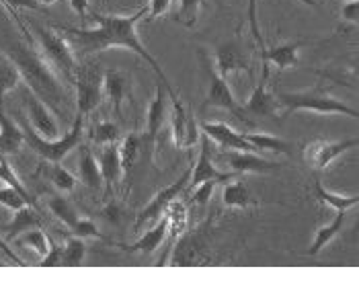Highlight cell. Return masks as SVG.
Wrapping results in <instances>:
<instances>
[{
    "instance_id": "41",
    "label": "cell",
    "mask_w": 359,
    "mask_h": 308,
    "mask_svg": "<svg viewBox=\"0 0 359 308\" xmlns=\"http://www.w3.org/2000/svg\"><path fill=\"white\" fill-rule=\"evenodd\" d=\"M218 181H203L199 183L197 187H194V194H191V203L197 206H205L210 201V197L214 194V187H216Z\"/></svg>"
},
{
    "instance_id": "13",
    "label": "cell",
    "mask_w": 359,
    "mask_h": 308,
    "mask_svg": "<svg viewBox=\"0 0 359 308\" xmlns=\"http://www.w3.org/2000/svg\"><path fill=\"white\" fill-rule=\"evenodd\" d=\"M214 161L234 170L236 175L243 173H271L281 167L276 161H267L263 156H257L255 152H243V150H222L216 156L212 154Z\"/></svg>"
},
{
    "instance_id": "52",
    "label": "cell",
    "mask_w": 359,
    "mask_h": 308,
    "mask_svg": "<svg viewBox=\"0 0 359 308\" xmlns=\"http://www.w3.org/2000/svg\"><path fill=\"white\" fill-rule=\"evenodd\" d=\"M105 2H109V0H105Z\"/></svg>"
},
{
    "instance_id": "15",
    "label": "cell",
    "mask_w": 359,
    "mask_h": 308,
    "mask_svg": "<svg viewBox=\"0 0 359 308\" xmlns=\"http://www.w3.org/2000/svg\"><path fill=\"white\" fill-rule=\"evenodd\" d=\"M238 177L234 170L230 173H220L216 165H214V159H212V140L208 136L201 134V150H199V156L194 163V170H191V179H189V187L194 189L199 183L203 181H230Z\"/></svg>"
},
{
    "instance_id": "47",
    "label": "cell",
    "mask_w": 359,
    "mask_h": 308,
    "mask_svg": "<svg viewBox=\"0 0 359 308\" xmlns=\"http://www.w3.org/2000/svg\"><path fill=\"white\" fill-rule=\"evenodd\" d=\"M0 253H2L4 257H8V259H11L13 263L21 265V267H25V265H27V263H25V261H23V259H21V257H19L17 253H15L13 249H11V247H8V243H6V241H4L2 236H0Z\"/></svg>"
},
{
    "instance_id": "27",
    "label": "cell",
    "mask_w": 359,
    "mask_h": 308,
    "mask_svg": "<svg viewBox=\"0 0 359 308\" xmlns=\"http://www.w3.org/2000/svg\"><path fill=\"white\" fill-rule=\"evenodd\" d=\"M168 236V216L165 214V218L158 220V225L154 226L152 230H146L138 241L128 249L130 253H154Z\"/></svg>"
},
{
    "instance_id": "16",
    "label": "cell",
    "mask_w": 359,
    "mask_h": 308,
    "mask_svg": "<svg viewBox=\"0 0 359 308\" xmlns=\"http://www.w3.org/2000/svg\"><path fill=\"white\" fill-rule=\"evenodd\" d=\"M199 130L203 136H208L214 144H218L222 150H243V152H257L255 146L250 144L241 132H236L234 128H230L228 123L222 121H203L199 123Z\"/></svg>"
},
{
    "instance_id": "23",
    "label": "cell",
    "mask_w": 359,
    "mask_h": 308,
    "mask_svg": "<svg viewBox=\"0 0 359 308\" xmlns=\"http://www.w3.org/2000/svg\"><path fill=\"white\" fill-rule=\"evenodd\" d=\"M79 181L90 192H101L103 187V175L99 168V161L93 154L88 146L81 148V163H79Z\"/></svg>"
},
{
    "instance_id": "29",
    "label": "cell",
    "mask_w": 359,
    "mask_h": 308,
    "mask_svg": "<svg viewBox=\"0 0 359 308\" xmlns=\"http://www.w3.org/2000/svg\"><path fill=\"white\" fill-rule=\"evenodd\" d=\"M314 197L320 201V203H327L332 210H351L359 203L358 196H341V194H332L329 192L318 177H314Z\"/></svg>"
},
{
    "instance_id": "38",
    "label": "cell",
    "mask_w": 359,
    "mask_h": 308,
    "mask_svg": "<svg viewBox=\"0 0 359 308\" xmlns=\"http://www.w3.org/2000/svg\"><path fill=\"white\" fill-rule=\"evenodd\" d=\"M90 138L95 144L99 146H107V144H117V140L121 138V130L119 126H115L113 121H101L93 128Z\"/></svg>"
},
{
    "instance_id": "9",
    "label": "cell",
    "mask_w": 359,
    "mask_h": 308,
    "mask_svg": "<svg viewBox=\"0 0 359 308\" xmlns=\"http://www.w3.org/2000/svg\"><path fill=\"white\" fill-rule=\"evenodd\" d=\"M191 170H194V163H189V167L185 168V173H183L177 181H172L170 185H166L165 189H161L156 196L152 197V199L140 210L132 232H138V230H142V226H148V222H152V220H156V218H161V216L165 214L166 210H168V206L189 187Z\"/></svg>"
},
{
    "instance_id": "1",
    "label": "cell",
    "mask_w": 359,
    "mask_h": 308,
    "mask_svg": "<svg viewBox=\"0 0 359 308\" xmlns=\"http://www.w3.org/2000/svg\"><path fill=\"white\" fill-rule=\"evenodd\" d=\"M146 15H148V6L140 8L134 15H99V13H93L90 19L97 23L95 29H79L70 27V25H57V29L66 33L72 50H79L81 56H90V54L105 52L111 48H123V50L138 54L144 62H148V66L154 70L158 81L165 84L166 95L175 97L177 93L168 83L165 70L158 66L154 56L140 41L138 23Z\"/></svg>"
},
{
    "instance_id": "20",
    "label": "cell",
    "mask_w": 359,
    "mask_h": 308,
    "mask_svg": "<svg viewBox=\"0 0 359 308\" xmlns=\"http://www.w3.org/2000/svg\"><path fill=\"white\" fill-rule=\"evenodd\" d=\"M306 41H287V43H279L273 48H265L261 52L263 64H276L279 70H287V68H296L300 64L298 52L300 48H304Z\"/></svg>"
},
{
    "instance_id": "28",
    "label": "cell",
    "mask_w": 359,
    "mask_h": 308,
    "mask_svg": "<svg viewBox=\"0 0 359 308\" xmlns=\"http://www.w3.org/2000/svg\"><path fill=\"white\" fill-rule=\"evenodd\" d=\"M247 140L255 146L257 152H279L290 156L294 152V146L283 138H277L271 134H261V132H250V134H243Z\"/></svg>"
},
{
    "instance_id": "43",
    "label": "cell",
    "mask_w": 359,
    "mask_h": 308,
    "mask_svg": "<svg viewBox=\"0 0 359 308\" xmlns=\"http://www.w3.org/2000/svg\"><path fill=\"white\" fill-rule=\"evenodd\" d=\"M255 8H257V0H249L250 33H252V37H255V41H257V46H259V50L263 52V50L267 48V43H265V39H263V35H261V31H259V25H257V13H255Z\"/></svg>"
},
{
    "instance_id": "22",
    "label": "cell",
    "mask_w": 359,
    "mask_h": 308,
    "mask_svg": "<svg viewBox=\"0 0 359 308\" xmlns=\"http://www.w3.org/2000/svg\"><path fill=\"white\" fill-rule=\"evenodd\" d=\"M222 201H224L226 208H232V210H247V208H259L261 206V201L250 194L247 183H243L236 177H234L232 183L224 185Z\"/></svg>"
},
{
    "instance_id": "19",
    "label": "cell",
    "mask_w": 359,
    "mask_h": 308,
    "mask_svg": "<svg viewBox=\"0 0 359 308\" xmlns=\"http://www.w3.org/2000/svg\"><path fill=\"white\" fill-rule=\"evenodd\" d=\"M99 168H101V175H103L105 194H107V197H111L113 196V189L117 187V183L126 177L123 175V168H121L119 146L117 144H107L99 152Z\"/></svg>"
},
{
    "instance_id": "4",
    "label": "cell",
    "mask_w": 359,
    "mask_h": 308,
    "mask_svg": "<svg viewBox=\"0 0 359 308\" xmlns=\"http://www.w3.org/2000/svg\"><path fill=\"white\" fill-rule=\"evenodd\" d=\"M214 220L208 218L205 222L195 226L191 230H185L172 245L170 257L166 265H210V236H212Z\"/></svg>"
},
{
    "instance_id": "49",
    "label": "cell",
    "mask_w": 359,
    "mask_h": 308,
    "mask_svg": "<svg viewBox=\"0 0 359 308\" xmlns=\"http://www.w3.org/2000/svg\"><path fill=\"white\" fill-rule=\"evenodd\" d=\"M57 0H39V4H54Z\"/></svg>"
},
{
    "instance_id": "51",
    "label": "cell",
    "mask_w": 359,
    "mask_h": 308,
    "mask_svg": "<svg viewBox=\"0 0 359 308\" xmlns=\"http://www.w3.org/2000/svg\"><path fill=\"white\" fill-rule=\"evenodd\" d=\"M306 2H312V0H306Z\"/></svg>"
},
{
    "instance_id": "50",
    "label": "cell",
    "mask_w": 359,
    "mask_h": 308,
    "mask_svg": "<svg viewBox=\"0 0 359 308\" xmlns=\"http://www.w3.org/2000/svg\"><path fill=\"white\" fill-rule=\"evenodd\" d=\"M216 4H218V6H222V0H216Z\"/></svg>"
},
{
    "instance_id": "32",
    "label": "cell",
    "mask_w": 359,
    "mask_h": 308,
    "mask_svg": "<svg viewBox=\"0 0 359 308\" xmlns=\"http://www.w3.org/2000/svg\"><path fill=\"white\" fill-rule=\"evenodd\" d=\"M13 243H15V247L33 249L39 257H43L46 253L50 251V239H48V234L41 228H31L27 232H23V236H17Z\"/></svg>"
},
{
    "instance_id": "2",
    "label": "cell",
    "mask_w": 359,
    "mask_h": 308,
    "mask_svg": "<svg viewBox=\"0 0 359 308\" xmlns=\"http://www.w3.org/2000/svg\"><path fill=\"white\" fill-rule=\"evenodd\" d=\"M4 56L17 66L21 79L27 83L29 91L35 97L50 105L52 112H62V105L66 101V86L60 83L54 66L41 56V52L33 50V46L23 41H11L4 48Z\"/></svg>"
},
{
    "instance_id": "42",
    "label": "cell",
    "mask_w": 359,
    "mask_h": 308,
    "mask_svg": "<svg viewBox=\"0 0 359 308\" xmlns=\"http://www.w3.org/2000/svg\"><path fill=\"white\" fill-rule=\"evenodd\" d=\"M101 218H103L105 222H109V225L119 226L121 225V220H123V206H121L119 201H109V203L103 208Z\"/></svg>"
},
{
    "instance_id": "45",
    "label": "cell",
    "mask_w": 359,
    "mask_h": 308,
    "mask_svg": "<svg viewBox=\"0 0 359 308\" xmlns=\"http://www.w3.org/2000/svg\"><path fill=\"white\" fill-rule=\"evenodd\" d=\"M175 0H150V6H148V21H156L158 17H163L165 13H168L170 4Z\"/></svg>"
},
{
    "instance_id": "48",
    "label": "cell",
    "mask_w": 359,
    "mask_h": 308,
    "mask_svg": "<svg viewBox=\"0 0 359 308\" xmlns=\"http://www.w3.org/2000/svg\"><path fill=\"white\" fill-rule=\"evenodd\" d=\"M70 6H72V11L83 19V23L88 19L86 15H88V0H70Z\"/></svg>"
},
{
    "instance_id": "11",
    "label": "cell",
    "mask_w": 359,
    "mask_h": 308,
    "mask_svg": "<svg viewBox=\"0 0 359 308\" xmlns=\"http://www.w3.org/2000/svg\"><path fill=\"white\" fill-rule=\"evenodd\" d=\"M212 64L216 66V72L220 74L224 81L230 79V74L234 72H249L250 74V56L247 54L245 43L241 41V37H234L226 43H222L216 50V54L212 58Z\"/></svg>"
},
{
    "instance_id": "37",
    "label": "cell",
    "mask_w": 359,
    "mask_h": 308,
    "mask_svg": "<svg viewBox=\"0 0 359 308\" xmlns=\"http://www.w3.org/2000/svg\"><path fill=\"white\" fill-rule=\"evenodd\" d=\"M0 181H4L6 185H11V187H15L17 192H21V196L27 199L29 206L37 210V201H35L33 197L29 196V192L25 189V185L21 183L19 175H17V173L13 170V167L8 165V161H6V156H4V154H0Z\"/></svg>"
},
{
    "instance_id": "35",
    "label": "cell",
    "mask_w": 359,
    "mask_h": 308,
    "mask_svg": "<svg viewBox=\"0 0 359 308\" xmlns=\"http://www.w3.org/2000/svg\"><path fill=\"white\" fill-rule=\"evenodd\" d=\"M177 4H179V8L175 13V21L187 29L195 27L199 8L205 4V0H177Z\"/></svg>"
},
{
    "instance_id": "18",
    "label": "cell",
    "mask_w": 359,
    "mask_h": 308,
    "mask_svg": "<svg viewBox=\"0 0 359 308\" xmlns=\"http://www.w3.org/2000/svg\"><path fill=\"white\" fill-rule=\"evenodd\" d=\"M165 84L156 83V93H154V99L150 101L148 105V112H146V142H148V148L150 152L154 150L156 146V138H158V132L163 130L166 117V101H165Z\"/></svg>"
},
{
    "instance_id": "26",
    "label": "cell",
    "mask_w": 359,
    "mask_h": 308,
    "mask_svg": "<svg viewBox=\"0 0 359 308\" xmlns=\"http://www.w3.org/2000/svg\"><path fill=\"white\" fill-rule=\"evenodd\" d=\"M23 142H25L23 130L4 113V109H0V154L8 156L19 152Z\"/></svg>"
},
{
    "instance_id": "39",
    "label": "cell",
    "mask_w": 359,
    "mask_h": 308,
    "mask_svg": "<svg viewBox=\"0 0 359 308\" xmlns=\"http://www.w3.org/2000/svg\"><path fill=\"white\" fill-rule=\"evenodd\" d=\"M0 203L13 212L21 210L23 206H29V201L25 197L21 196V192H17L15 187L6 185V187H0Z\"/></svg>"
},
{
    "instance_id": "34",
    "label": "cell",
    "mask_w": 359,
    "mask_h": 308,
    "mask_svg": "<svg viewBox=\"0 0 359 308\" xmlns=\"http://www.w3.org/2000/svg\"><path fill=\"white\" fill-rule=\"evenodd\" d=\"M140 148H142V136L140 134H128L121 146H119V159H121V168H123V175L128 177L132 165L136 163L140 154Z\"/></svg>"
},
{
    "instance_id": "40",
    "label": "cell",
    "mask_w": 359,
    "mask_h": 308,
    "mask_svg": "<svg viewBox=\"0 0 359 308\" xmlns=\"http://www.w3.org/2000/svg\"><path fill=\"white\" fill-rule=\"evenodd\" d=\"M68 234H72V236H79V239H99V241H103L105 236L99 232V228L97 225L93 222V220H86V218H79L76 220V225L72 226V228H68Z\"/></svg>"
},
{
    "instance_id": "30",
    "label": "cell",
    "mask_w": 359,
    "mask_h": 308,
    "mask_svg": "<svg viewBox=\"0 0 359 308\" xmlns=\"http://www.w3.org/2000/svg\"><path fill=\"white\" fill-rule=\"evenodd\" d=\"M21 72L17 70V66L6 56H0V109H4V97L6 93L15 91L21 83Z\"/></svg>"
},
{
    "instance_id": "21",
    "label": "cell",
    "mask_w": 359,
    "mask_h": 308,
    "mask_svg": "<svg viewBox=\"0 0 359 308\" xmlns=\"http://www.w3.org/2000/svg\"><path fill=\"white\" fill-rule=\"evenodd\" d=\"M103 93H105V97L111 101L115 113L121 115V105H123V101H126V97L130 93V81H128V76L121 70H115V68L107 70L105 76H103Z\"/></svg>"
},
{
    "instance_id": "25",
    "label": "cell",
    "mask_w": 359,
    "mask_h": 308,
    "mask_svg": "<svg viewBox=\"0 0 359 308\" xmlns=\"http://www.w3.org/2000/svg\"><path fill=\"white\" fill-rule=\"evenodd\" d=\"M39 226H41V220H39L37 212H33L31 206H23L21 210H17L13 214V220L2 228V239L6 243H13L19 234L27 232L31 228H39Z\"/></svg>"
},
{
    "instance_id": "12",
    "label": "cell",
    "mask_w": 359,
    "mask_h": 308,
    "mask_svg": "<svg viewBox=\"0 0 359 308\" xmlns=\"http://www.w3.org/2000/svg\"><path fill=\"white\" fill-rule=\"evenodd\" d=\"M172 101V115H170V134L172 142L179 150L194 148L201 138V132H197V117L185 109V105L179 101V95L170 97Z\"/></svg>"
},
{
    "instance_id": "10",
    "label": "cell",
    "mask_w": 359,
    "mask_h": 308,
    "mask_svg": "<svg viewBox=\"0 0 359 308\" xmlns=\"http://www.w3.org/2000/svg\"><path fill=\"white\" fill-rule=\"evenodd\" d=\"M359 144L358 138H347V140H312L302 148V159L308 167L314 173L325 170L334 159L345 154L347 150L355 148Z\"/></svg>"
},
{
    "instance_id": "36",
    "label": "cell",
    "mask_w": 359,
    "mask_h": 308,
    "mask_svg": "<svg viewBox=\"0 0 359 308\" xmlns=\"http://www.w3.org/2000/svg\"><path fill=\"white\" fill-rule=\"evenodd\" d=\"M46 175H48V179L54 183L60 192H72L76 187V183H79V179L70 170H66V168L62 167L60 163L46 165Z\"/></svg>"
},
{
    "instance_id": "6",
    "label": "cell",
    "mask_w": 359,
    "mask_h": 308,
    "mask_svg": "<svg viewBox=\"0 0 359 308\" xmlns=\"http://www.w3.org/2000/svg\"><path fill=\"white\" fill-rule=\"evenodd\" d=\"M33 31L37 33L39 46H41V50H39L41 56L46 58L54 66V70H57L68 83L74 84L79 64H76V56H74V50H72L70 41L54 29L33 25Z\"/></svg>"
},
{
    "instance_id": "3",
    "label": "cell",
    "mask_w": 359,
    "mask_h": 308,
    "mask_svg": "<svg viewBox=\"0 0 359 308\" xmlns=\"http://www.w3.org/2000/svg\"><path fill=\"white\" fill-rule=\"evenodd\" d=\"M277 103L283 105V117L292 115L294 112H314V113H339V115H349L358 119L359 113L355 107L343 103L341 99L325 93L323 88H312L302 93H277Z\"/></svg>"
},
{
    "instance_id": "44",
    "label": "cell",
    "mask_w": 359,
    "mask_h": 308,
    "mask_svg": "<svg viewBox=\"0 0 359 308\" xmlns=\"http://www.w3.org/2000/svg\"><path fill=\"white\" fill-rule=\"evenodd\" d=\"M39 265L41 267H57V265H62V247L55 245L52 239H50V251L41 257V263Z\"/></svg>"
},
{
    "instance_id": "7",
    "label": "cell",
    "mask_w": 359,
    "mask_h": 308,
    "mask_svg": "<svg viewBox=\"0 0 359 308\" xmlns=\"http://www.w3.org/2000/svg\"><path fill=\"white\" fill-rule=\"evenodd\" d=\"M199 60H201L203 70H205L208 81H210L208 95H205V99H203V103H201V113L205 112L208 107L226 109V112H230V115H234L238 121H243V123H247V126L252 128V126H255L252 117H250L249 113L245 112V107L234 99V95H232V91H230V84H228V81H224L220 74L214 70V66L208 62V58H205L203 52H199Z\"/></svg>"
},
{
    "instance_id": "8",
    "label": "cell",
    "mask_w": 359,
    "mask_h": 308,
    "mask_svg": "<svg viewBox=\"0 0 359 308\" xmlns=\"http://www.w3.org/2000/svg\"><path fill=\"white\" fill-rule=\"evenodd\" d=\"M103 76L101 68L97 64H79L74 86H76V113L86 117L93 113L103 101Z\"/></svg>"
},
{
    "instance_id": "31",
    "label": "cell",
    "mask_w": 359,
    "mask_h": 308,
    "mask_svg": "<svg viewBox=\"0 0 359 308\" xmlns=\"http://www.w3.org/2000/svg\"><path fill=\"white\" fill-rule=\"evenodd\" d=\"M48 208L66 228H72V226L76 225V220H79V212L74 210V206L66 197L52 196L48 199Z\"/></svg>"
},
{
    "instance_id": "17",
    "label": "cell",
    "mask_w": 359,
    "mask_h": 308,
    "mask_svg": "<svg viewBox=\"0 0 359 308\" xmlns=\"http://www.w3.org/2000/svg\"><path fill=\"white\" fill-rule=\"evenodd\" d=\"M25 103H27L29 112V123L31 128L46 140H55L57 134H60V128H57V121H55L54 113L52 109L39 99L35 97L33 93L25 95Z\"/></svg>"
},
{
    "instance_id": "33",
    "label": "cell",
    "mask_w": 359,
    "mask_h": 308,
    "mask_svg": "<svg viewBox=\"0 0 359 308\" xmlns=\"http://www.w3.org/2000/svg\"><path fill=\"white\" fill-rule=\"evenodd\" d=\"M84 255H86V245H84V239L79 236H68L66 243L62 245V265L66 267H79L83 265Z\"/></svg>"
},
{
    "instance_id": "24",
    "label": "cell",
    "mask_w": 359,
    "mask_h": 308,
    "mask_svg": "<svg viewBox=\"0 0 359 308\" xmlns=\"http://www.w3.org/2000/svg\"><path fill=\"white\" fill-rule=\"evenodd\" d=\"M347 216H349V210H337V214H334V218H332L331 222L320 226V228L316 230V234H314V239H312V243H310V249L306 251V255L316 257L318 253L323 251V249L331 243L332 239L343 230V226L347 222Z\"/></svg>"
},
{
    "instance_id": "46",
    "label": "cell",
    "mask_w": 359,
    "mask_h": 308,
    "mask_svg": "<svg viewBox=\"0 0 359 308\" xmlns=\"http://www.w3.org/2000/svg\"><path fill=\"white\" fill-rule=\"evenodd\" d=\"M359 17V2L358 0H345L341 6V19L349 23H358Z\"/></svg>"
},
{
    "instance_id": "14",
    "label": "cell",
    "mask_w": 359,
    "mask_h": 308,
    "mask_svg": "<svg viewBox=\"0 0 359 308\" xmlns=\"http://www.w3.org/2000/svg\"><path fill=\"white\" fill-rule=\"evenodd\" d=\"M245 112L249 115H257V117H273L277 119L279 115V103H277L276 95L269 91V68L267 64H263V76L257 83L255 91L250 93L249 101L243 103Z\"/></svg>"
},
{
    "instance_id": "5",
    "label": "cell",
    "mask_w": 359,
    "mask_h": 308,
    "mask_svg": "<svg viewBox=\"0 0 359 308\" xmlns=\"http://www.w3.org/2000/svg\"><path fill=\"white\" fill-rule=\"evenodd\" d=\"M83 115L76 113V119H74L70 132L64 138H55V140L41 138L37 132H33V128H31L29 121H23L21 130H23V136H25V144H27L33 152H37L46 163H62V159L70 150L79 148V144L83 140Z\"/></svg>"
}]
</instances>
